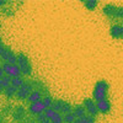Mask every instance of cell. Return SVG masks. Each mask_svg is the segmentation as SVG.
Wrapping results in <instances>:
<instances>
[{
  "label": "cell",
  "instance_id": "8992f818",
  "mask_svg": "<svg viewBox=\"0 0 123 123\" xmlns=\"http://www.w3.org/2000/svg\"><path fill=\"white\" fill-rule=\"evenodd\" d=\"M83 106L86 110V113H89V116L96 117L98 115V110H97V106H96V101L94 98H89V97L85 98L83 101Z\"/></svg>",
  "mask_w": 123,
  "mask_h": 123
},
{
  "label": "cell",
  "instance_id": "484cf974",
  "mask_svg": "<svg viewBox=\"0 0 123 123\" xmlns=\"http://www.w3.org/2000/svg\"><path fill=\"white\" fill-rule=\"evenodd\" d=\"M6 4V1H0V6H1V5H5Z\"/></svg>",
  "mask_w": 123,
  "mask_h": 123
},
{
  "label": "cell",
  "instance_id": "7a4b0ae2",
  "mask_svg": "<svg viewBox=\"0 0 123 123\" xmlns=\"http://www.w3.org/2000/svg\"><path fill=\"white\" fill-rule=\"evenodd\" d=\"M17 65H18L20 70H21L22 75L30 76L32 74V64L30 62V58L22 52L17 53Z\"/></svg>",
  "mask_w": 123,
  "mask_h": 123
},
{
  "label": "cell",
  "instance_id": "4fadbf2b",
  "mask_svg": "<svg viewBox=\"0 0 123 123\" xmlns=\"http://www.w3.org/2000/svg\"><path fill=\"white\" fill-rule=\"evenodd\" d=\"M42 94H41V91H38V90H33L31 94L28 95V97H27V101L30 102V104H35V102H38V101H41L42 100Z\"/></svg>",
  "mask_w": 123,
  "mask_h": 123
},
{
  "label": "cell",
  "instance_id": "5bb4252c",
  "mask_svg": "<svg viewBox=\"0 0 123 123\" xmlns=\"http://www.w3.org/2000/svg\"><path fill=\"white\" fill-rule=\"evenodd\" d=\"M115 12H116V5L113 4H107L104 7V14L108 17H115Z\"/></svg>",
  "mask_w": 123,
  "mask_h": 123
},
{
  "label": "cell",
  "instance_id": "9a60e30c",
  "mask_svg": "<svg viewBox=\"0 0 123 123\" xmlns=\"http://www.w3.org/2000/svg\"><path fill=\"white\" fill-rule=\"evenodd\" d=\"M96 122V117H92V116H84L81 118H76L74 123H95Z\"/></svg>",
  "mask_w": 123,
  "mask_h": 123
},
{
  "label": "cell",
  "instance_id": "7402d4cb",
  "mask_svg": "<svg viewBox=\"0 0 123 123\" xmlns=\"http://www.w3.org/2000/svg\"><path fill=\"white\" fill-rule=\"evenodd\" d=\"M24 113H25V111H24V107H21V106H18V107H16V113L14 115L15 116V119H21L22 117H24Z\"/></svg>",
  "mask_w": 123,
  "mask_h": 123
},
{
  "label": "cell",
  "instance_id": "5b68a950",
  "mask_svg": "<svg viewBox=\"0 0 123 123\" xmlns=\"http://www.w3.org/2000/svg\"><path fill=\"white\" fill-rule=\"evenodd\" d=\"M4 73L9 76V78H17L21 75V70H20L17 64H10V63H3L1 65Z\"/></svg>",
  "mask_w": 123,
  "mask_h": 123
},
{
  "label": "cell",
  "instance_id": "cb8c5ba5",
  "mask_svg": "<svg viewBox=\"0 0 123 123\" xmlns=\"http://www.w3.org/2000/svg\"><path fill=\"white\" fill-rule=\"evenodd\" d=\"M37 122H38V123H52V122H50V121L44 116V113H41V115L37 116Z\"/></svg>",
  "mask_w": 123,
  "mask_h": 123
},
{
  "label": "cell",
  "instance_id": "7c38bea8",
  "mask_svg": "<svg viewBox=\"0 0 123 123\" xmlns=\"http://www.w3.org/2000/svg\"><path fill=\"white\" fill-rule=\"evenodd\" d=\"M71 113L74 115L75 118H81V117L86 116V110L84 108L83 105H76V106L73 107V111H71Z\"/></svg>",
  "mask_w": 123,
  "mask_h": 123
},
{
  "label": "cell",
  "instance_id": "f1b7e54d",
  "mask_svg": "<svg viewBox=\"0 0 123 123\" xmlns=\"http://www.w3.org/2000/svg\"><path fill=\"white\" fill-rule=\"evenodd\" d=\"M18 123H26V122H18Z\"/></svg>",
  "mask_w": 123,
  "mask_h": 123
},
{
  "label": "cell",
  "instance_id": "3957f363",
  "mask_svg": "<svg viewBox=\"0 0 123 123\" xmlns=\"http://www.w3.org/2000/svg\"><path fill=\"white\" fill-rule=\"evenodd\" d=\"M0 58L4 60V63H10V64H16L17 63V54L12 52L10 47L1 44L0 46Z\"/></svg>",
  "mask_w": 123,
  "mask_h": 123
},
{
  "label": "cell",
  "instance_id": "83f0119b",
  "mask_svg": "<svg viewBox=\"0 0 123 123\" xmlns=\"http://www.w3.org/2000/svg\"><path fill=\"white\" fill-rule=\"evenodd\" d=\"M3 43H1V37H0V46H1Z\"/></svg>",
  "mask_w": 123,
  "mask_h": 123
},
{
  "label": "cell",
  "instance_id": "44dd1931",
  "mask_svg": "<svg viewBox=\"0 0 123 123\" xmlns=\"http://www.w3.org/2000/svg\"><path fill=\"white\" fill-rule=\"evenodd\" d=\"M75 117L73 113H67L63 116V123H74L75 122Z\"/></svg>",
  "mask_w": 123,
  "mask_h": 123
},
{
  "label": "cell",
  "instance_id": "2e32d148",
  "mask_svg": "<svg viewBox=\"0 0 123 123\" xmlns=\"http://www.w3.org/2000/svg\"><path fill=\"white\" fill-rule=\"evenodd\" d=\"M24 84H25V80L21 76H17V78H12L11 79V86H14L15 89H20Z\"/></svg>",
  "mask_w": 123,
  "mask_h": 123
},
{
  "label": "cell",
  "instance_id": "9c48e42d",
  "mask_svg": "<svg viewBox=\"0 0 123 123\" xmlns=\"http://www.w3.org/2000/svg\"><path fill=\"white\" fill-rule=\"evenodd\" d=\"M44 105H43V102L42 100L38 101V102H35V104H30V107H28V111H30V113H32V115H41V113H44Z\"/></svg>",
  "mask_w": 123,
  "mask_h": 123
},
{
  "label": "cell",
  "instance_id": "603a6c76",
  "mask_svg": "<svg viewBox=\"0 0 123 123\" xmlns=\"http://www.w3.org/2000/svg\"><path fill=\"white\" fill-rule=\"evenodd\" d=\"M116 18L123 20V6H116V12H115Z\"/></svg>",
  "mask_w": 123,
  "mask_h": 123
},
{
  "label": "cell",
  "instance_id": "d6986e66",
  "mask_svg": "<svg viewBox=\"0 0 123 123\" xmlns=\"http://www.w3.org/2000/svg\"><path fill=\"white\" fill-rule=\"evenodd\" d=\"M84 5H85V7L87 9V10H95L96 7H97V5H98V3L96 1V0H86V1L84 3Z\"/></svg>",
  "mask_w": 123,
  "mask_h": 123
},
{
  "label": "cell",
  "instance_id": "ac0fdd59",
  "mask_svg": "<svg viewBox=\"0 0 123 123\" xmlns=\"http://www.w3.org/2000/svg\"><path fill=\"white\" fill-rule=\"evenodd\" d=\"M10 85H11V78H9L7 75H4L1 79H0V87H3L5 90Z\"/></svg>",
  "mask_w": 123,
  "mask_h": 123
},
{
  "label": "cell",
  "instance_id": "ffe728a7",
  "mask_svg": "<svg viewBox=\"0 0 123 123\" xmlns=\"http://www.w3.org/2000/svg\"><path fill=\"white\" fill-rule=\"evenodd\" d=\"M42 102H43V105L46 108H50V106H52V102H53V98L52 96H49V95H46L42 97Z\"/></svg>",
  "mask_w": 123,
  "mask_h": 123
},
{
  "label": "cell",
  "instance_id": "277c9868",
  "mask_svg": "<svg viewBox=\"0 0 123 123\" xmlns=\"http://www.w3.org/2000/svg\"><path fill=\"white\" fill-rule=\"evenodd\" d=\"M50 108L59 112V113H64V115L71 113V111H73V106L64 100H53Z\"/></svg>",
  "mask_w": 123,
  "mask_h": 123
},
{
  "label": "cell",
  "instance_id": "6da1fadb",
  "mask_svg": "<svg viewBox=\"0 0 123 123\" xmlns=\"http://www.w3.org/2000/svg\"><path fill=\"white\" fill-rule=\"evenodd\" d=\"M108 90H110V85H108L107 81L106 80H98L95 84L94 92H92V98H94L96 102L107 98Z\"/></svg>",
  "mask_w": 123,
  "mask_h": 123
},
{
  "label": "cell",
  "instance_id": "e0dca14e",
  "mask_svg": "<svg viewBox=\"0 0 123 123\" xmlns=\"http://www.w3.org/2000/svg\"><path fill=\"white\" fill-rule=\"evenodd\" d=\"M16 92H17V89H15L14 86L10 85L9 87H6V89H5L4 94H5V96L10 100V98H12L14 96H16Z\"/></svg>",
  "mask_w": 123,
  "mask_h": 123
},
{
  "label": "cell",
  "instance_id": "d4e9b609",
  "mask_svg": "<svg viewBox=\"0 0 123 123\" xmlns=\"http://www.w3.org/2000/svg\"><path fill=\"white\" fill-rule=\"evenodd\" d=\"M3 74H4V70H3V68H1V65H0V79H1V78L4 76Z\"/></svg>",
  "mask_w": 123,
  "mask_h": 123
},
{
  "label": "cell",
  "instance_id": "4316f807",
  "mask_svg": "<svg viewBox=\"0 0 123 123\" xmlns=\"http://www.w3.org/2000/svg\"><path fill=\"white\" fill-rule=\"evenodd\" d=\"M4 91H5V90H4L3 87H0V94H1V92H4Z\"/></svg>",
  "mask_w": 123,
  "mask_h": 123
},
{
  "label": "cell",
  "instance_id": "52a82bcc",
  "mask_svg": "<svg viewBox=\"0 0 123 123\" xmlns=\"http://www.w3.org/2000/svg\"><path fill=\"white\" fill-rule=\"evenodd\" d=\"M44 116L52 123H63V116H62V113H59V112H57L52 108H46Z\"/></svg>",
  "mask_w": 123,
  "mask_h": 123
},
{
  "label": "cell",
  "instance_id": "8fae6325",
  "mask_svg": "<svg viewBox=\"0 0 123 123\" xmlns=\"http://www.w3.org/2000/svg\"><path fill=\"white\" fill-rule=\"evenodd\" d=\"M110 35L111 37H113L116 39H122L123 38V26L122 25H112L110 28Z\"/></svg>",
  "mask_w": 123,
  "mask_h": 123
},
{
  "label": "cell",
  "instance_id": "30bf717a",
  "mask_svg": "<svg viewBox=\"0 0 123 123\" xmlns=\"http://www.w3.org/2000/svg\"><path fill=\"white\" fill-rule=\"evenodd\" d=\"M96 106H97V110H98V113H102V115H107L111 111V102H110L108 98L97 101Z\"/></svg>",
  "mask_w": 123,
  "mask_h": 123
},
{
  "label": "cell",
  "instance_id": "ba28073f",
  "mask_svg": "<svg viewBox=\"0 0 123 123\" xmlns=\"http://www.w3.org/2000/svg\"><path fill=\"white\" fill-rule=\"evenodd\" d=\"M31 92H32V85H31V83H25L20 89H17L16 97H17V100H25L28 97Z\"/></svg>",
  "mask_w": 123,
  "mask_h": 123
}]
</instances>
